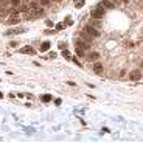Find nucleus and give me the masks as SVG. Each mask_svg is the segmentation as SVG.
<instances>
[{"instance_id": "nucleus-1", "label": "nucleus", "mask_w": 143, "mask_h": 143, "mask_svg": "<svg viewBox=\"0 0 143 143\" xmlns=\"http://www.w3.org/2000/svg\"><path fill=\"white\" fill-rule=\"evenodd\" d=\"M90 16H92V17H93V19H103V17H104V8H103L101 5L95 6V8L92 9Z\"/></svg>"}, {"instance_id": "nucleus-2", "label": "nucleus", "mask_w": 143, "mask_h": 143, "mask_svg": "<svg viewBox=\"0 0 143 143\" xmlns=\"http://www.w3.org/2000/svg\"><path fill=\"white\" fill-rule=\"evenodd\" d=\"M44 14V9L42 8H37V6H36V8H33V11L31 12H28V14H26V19H34V17H41V16Z\"/></svg>"}, {"instance_id": "nucleus-3", "label": "nucleus", "mask_w": 143, "mask_h": 143, "mask_svg": "<svg viewBox=\"0 0 143 143\" xmlns=\"http://www.w3.org/2000/svg\"><path fill=\"white\" fill-rule=\"evenodd\" d=\"M84 30H86V31H87L89 34L92 36V37H98V36H99V31H98V28H95L93 25H87Z\"/></svg>"}, {"instance_id": "nucleus-4", "label": "nucleus", "mask_w": 143, "mask_h": 143, "mask_svg": "<svg viewBox=\"0 0 143 143\" xmlns=\"http://www.w3.org/2000/svg\"><path fill=\"white\" fill-rule=\"evenodd\" d=\"M129 79H131V81H138V79H142V72L140 70H132L129 73Z\"/></svg>"}, {"instance_id": "nucleus-5", "label": "nucleus", "mask_w": 143, "mask_h": 143, "mask_svg": "<svg viewBox=\"0 0 143 143\" xmlns=\"http://www.w3.org/2000/svg\"><path fill=\"white\" fill-rule=\"evenodd\" d=\"M19 20H20V19H19V14H11L9 19L6 20V24H8V25H17Z\"/></svg>"}, {"instance_id": "nucleus-6", "label": "nucleus", "mask_w": 143, "mask_h": 143, "mask_svg": "<svg viewBox=\"0 0 143 143\" xmlns=\"http://www.w3.org/2000/svg\"><path fill=\"white\" fill-rule=\"evenodd\" d=\"M76 47H81L82 50H89L90 48V44L87 41H84V39H79V41H76Z\"/></svg>"}, {"instance_id": "nucleus-7", "label": "nucleus", "mask_w": 143, "mask_h": 143, "mask_svg": "<svg viewBox=\"0 0 143 143\" xmlns=\"http://www.w3.org/2000/svg\"><path fill=\"white\" fill-rule=\"evenodd\" d=\"M99 5H101L103 8H109V9L114 8V2H111V0H103V2L99 3Z\"/></svg>"}, {"instance_id": "nucleus-8", "label": "nucleus", "mask_w": 143, "mask_h": 143, "mask_svg": "<svg viewBox=\"0 0 143 143\" xmlns=\"http://www.w3.org/2000/svg\"><path fill=\"white\" fill-rule=\"evenodd\" d=\"M20 53H24V55H33L34 53V50H33V47H30V45H26V47H24V48H20Z\"/></svg>"}, {"instance_id": "nucleus-9", "label": "nucleus", "mask_w": 143, "mask_h": 143, "mask_svg": "<svg viewBox=\"0 0 143 143\" xmlns=\"http://www.w3.org/2000/svg\"><path fill=\"white\" fill-rule=\"evenodd\" d=\"M81 39H84V41L90 42V41H92V36H90V34H89V33H87V31H86V30H84V31L81 33Z\"/></svg>"}, {"instance_id": "nucleus-10", "label": "nucleus", "mask_w": 143, "mask_h": 143, "mask_svg": "<svg viewBox=\"0 0 143 143\" xmlns=\"http://www.w3.org/2000/svg\"><path fill=\"white\" fill-rule=\"evenodd\" d=\"M8 14H9V9L0 5V17H5V16H8Z\"/></svg>"}, {"instance_id": "nucleus-11", "label": "nucleus", "mask_w": 143, "mask_h": 143, "mask_svg": "<svg viewBox=\"0 0 143 143\" xmlns=\"http://www.w3.org/2000/svg\"><path fill=\"white\" fill-rule=\"evenodd\" d=\"M99 58V55H98V53H96V51H93V53H90V55H89L87 56V59H89V61H96V59H98Z\"/></svg>"}, {"instance_id": "nucleus-12", "label": "nucleus", "mask_w": 143, "mask_h": 143, "mask_svg": "<svg viewBox=\"0 0 143 143\" xmlns=\"http://www.w3.org/2000/svg\"><path fill=\"white\" fill-rule=\"evenodd\" d=\"M93 70H95V73H101V70H103V65L99 64V62H95V65H93Z\"/></svg>"}, {"instance_id": "nucleus-13", "label": "nucleus", "mask_w": 143, "mask_h": 143, "mask_svg": "<svg viewBox=\"0 0 143 143\" xmlns=\"http://www.w3.org/2000/svg\"><path fill=\"white\" fill-rule=\"evenodd\" d=\"M50 48V42H44V44L41 45V51L44 53V51H47V50Z\"/></svg>"}, {"instance_id": "nucleus-14", "label": "nucleus", "mask_w": 143, "mask_h": 143, "mask_svg": "<svg viewBox=\"0 0 143 143\" xmlns=\"http://www.w3.org/2000/svg\"><path fill=\"white\" fill-rule=\"evenodd\" d=\"M41 99L44 103H48V101H51V95H44V96H41Z\"/></svg>"}, {"instance_id": "nucleus-15", "label": "nucleus", "mask_w": 143, "mask_h": 143, "mask_svg": "<svg viewBox=\"0 0 143 143\" xmlns=\"http://www.w3.org/2000/svg\"><path fill=\"white\" fill-rule=\"evenodd\" d=\"M62 56H64L65 59H72V55H70V51H67V50H64V51H62Z\"/></svg>"}, {"instance_id": "nucleus-16", "label": "nucleus", "mask_w": 143, "mask_h": 143, "mask_svg": "<svg viewBox=\"0 0 143 143\" xmlns=\"http://www.w3.org/2000/svg\"><path fill=\"white\" fill-rule=\"evenodd\" d=\"M11 5H12V6H17V8H20V0H11Z\"/></svg>"}, {"instance_id": "nucleus-17", "label": "nucleus", "mask_w": 143, "mask_h": 143, "mask_svg": "<svg viewBox=\"0 0 143 143\" xmlns=\"http://www.w3.org/2000/svg\"><path fill=\"white\" fill-rule=\"evenodd\" d=\"M76 55H78V56H82V55H84V50H82L81 47H76Z\"/></svg>"}, {"instance_id": "nucleus-18", "label": "nucleus", "mask_w": 143, "mask_h": 143, "mask_svg": "<svg viewBox=\"0 0 143 143\" xmlns=\"http://www.w3.org/2000/svg\"><path fill=\"white\" fill-rule=\"evenodd\" d=\"M16 33H19L17 30H8L6 31V36H11V34H16Z\"/></svg>"}, {"instance_id": "nucleus-19", "label": "nucleus", "mask_w": 143, "mask_h": 143, "mask_svg": "<svg viewBox=\"0 0 143 143\" xmlns=\"http://www.w3.org/2000/svg\"><path fill=\"white\" fill-rule=\"evenodd\" d=\"M20 9H22L24 12H28V9H31V8H30V5H28V6H26V5H24V6H20Z\"/></svg>"}, {"instance_id": "nucleus-20", "label": "nucleus", "mask_w": 143, "mask_h": 143, "mask_svg": "<svg viewBox=\"0 0 143 143\" xmlns=\"http://www.w3.org/2000/svg\"><path fill=\"white\" fill-rule=\"evenodd\" d=\"M90 25H93L95 26V28H99V25H101V24H99V22L98 20H93V22H92V24Z\"/></svg>"}, {"instance_id": "nucleus-21", "label": "nucleus", "mask_w": 143, "mask_h": 143, "mask_svg": "<svg viewBox=\"0 0 143 143\" xmlns=\"http://www.w3.org/2000/svg\"><path fill=\"white\" fill-rule=\"evenodd\" d=\"M84 5V0H78V2H76V8H79V6H82Z\"/></svg>"}, {"instance_id": "nucleus-22", "label": "nucleus", "mask_w": 143, "mask_h": 143, "mask_svg": "<svg viewBox=\"0 0 143 143\" xmlns=\"http://www.w3.org/2000/svg\"><path fill=\"white\" fill-rule=\"evenodd\" d=\"M72 61H73V62H75V64H76V65H79V67H81V62H79V61H78V59H76V58H72Z\"/></svg>"}, {"instance_id": "nucleus-23", "label": "nucleus", "mask_w": 143, "mask_h": 143, "mask_svg": "<svg viewBox=\"0 0 143 143\" xmlns=\"http://www.w3.org/2000/svg\"><path fill=\"white\" fill-rule=\"evenodd\" d=\"M62 28H64V24H58V25H56V30H58V31L62 30Z\"/></svg>"}, {"instance_id": "nucleus-24", "label": "nucleus", "mask_w": 143, "mask_h": 143, "mask_svg": "<svg viewBox=\"0 0 143 143\" xmlns=\"http://www.w3.org/2000/svg\"><path fill=\"white\" fill-rule=\"evenodd\" d=\"M48 3H50V0H41V5H48Z\"/></svg>"}, {"instance_id": "nucleus-25", "label": "nucleus", "mask_w": 143, "mask_h": 143, "mask_svg": "<svg viewBox=\"0 0 143 143\" xmlns=\"http://www.w3.org/2000/svg\"><path fill=\"white\" fill-rule=\"evenodd\" d=\"M65 24H67V25H73V20H72V19H67V20H65Z\"/></svg>"}, {"instance_id": "nucleus-26", "label": "nucleus", "mask_w": 143, "mask_h": 143, "mask_svg": "<svg viewBox=\"0 0 143 143\" xmlns=\"http://www.w3.org/2000/svg\"><path fill=\"white\" fill-rule=\"evenodd\" d=\"M50 58L55 59V58H56V53H55V51H51V53H50Z\"/></svg>"}, {"instance_id": "nucleus-27", "label": "nucleus", "mask_w": 143, "mask_h": 143, "mask_svg": "<svg viewBox=\"0 0 143 143\" xmlns=\"http://www.w3.org/2000/svg\"><path fill=\"white\" fill-rule=\"evenodd\" d=\"M45 24H47V26H53V22H51V20H47Z\"/></svg>"}, {"instance_id": "nucleus-28", "label": "nucleus", "mask_w": 143, "mask_h": 143, "mask_svg": "<svg viewBox=\"0 0 143 143\" xmlns=\"http://www.w3.org/2000/svg\"><path fill=\"white\" fill-rule=\"evenodd\" d=\"M55 103H56V104H58V106H59V104H61V103H62V99H61V98H58V99H56V101H55Z\"/></svg>"}, {"instance_id": "nucleus-29", "label": "nucleus", "mask_w": 143, "mask_h": 143, "mask_svg": "<svg viewBox=\"0 0 143 143\" xmlns=\"http://www.w3.org/2000/svg\"><path fill=\"white\" fill-rule=\"evenodd\" d=\"M59 48H61V50H64V48H65V44H62V42H61V44H59Z\"/></svg>"}, {"instance_id": "nucleus-30", "label": "nucleus", "mask_w": 143, "mask_h": 143, "mask_svg": "<svg viewBox=\"0 0 143 143\" xmlns=\"http://www.w3.org/2000/svg\"><path fill=\"white\" fill-rule=\"evenodd\" d=\"M2 96H3V93H2V92H0V98H2Z\"/></svg>"}, {"instance_id": "nucleus-31", "label": "nucleus", "mask_w": 143, "mask_h": 143, "mask_svg": "<svg viewBox=\"0 0 143 143\" xmlns=\"http://www.w3.org/2000/svg\"><path fill=\"white\" fill-rule=\"evenodd\" d=\"M56 2H61V0H56Z\"/></svg>"}, {"instance_id": "nucleus-32", "label": "nucleus", "mask_w": 143, "mask_h": 143, "mask_svg": "<svg viewBox=\"0 0 143 143\" xmlns=\"http://www.w3.org/2000/svg\"><path fill=\"white\" fill-rule=\"evenodd\" d=\"M123 2H128V0H123Z\"/></svg>"}, {"instance_id": "nucleus-33", "label": "nucleus", "mask_w": 143, "mask_h": 143, "mask_svg": "<svg viewBox=\"0 0 143 143\" xmlns=\"http://www.w3.org/2000/svg\"><path fill=\"white\" fill-rule=\"evenodd\" d=\"M34 2H36V0H34Z\"/></svg>"}]
</instances>
